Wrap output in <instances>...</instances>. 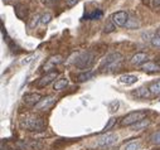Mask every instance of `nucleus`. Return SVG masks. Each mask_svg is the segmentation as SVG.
Here are the masks:
<instances>
[{
  "mask_svg": "<svg viewBox=\"0 0 160 150\" xmlns=\"http://www.w3.org/2000/svg\"><path fill=\"white\" fill-rule=\"evenodd\" d=\"M43 97L39 95V93H35V92H32V93H25L23 96V101L28 105V106H37V103L41 101Z\"/></svg>",
  "mask_w": 160,
  "mask_h": 150,
  "instance_id": "9",
  "label": "nucleus"
},
{
  "mask_svg": "<svg viewBox=\"0 0 160 150\" xmlns=\"http://www.w3.org/2000/svg\"><path fill=\"white\" fill-rule=\"evenodd\" d=\"M145 118H146L145 111H132L121 119V125L122 126H132V125L142 121Z\"/></svg>",
  "mask_w": 160,
  "mask_h": 150,
  "instance_id": "4",
  "label": "nucleus"
},
{
  "mask_svg": "<svg viewBox=\"0 0 160 150\" xmlns=\"http://www.w3.org/2000/svg\"><path fill=\"white\" fill-rule=\"evenodd\" d=\"M14 13H15V15L19 18V19H25L27 18V15H28V8L24 5V4H17L15 7H14Z\"/></svg>",
  "mask_w": 160,
  "mask_h": 150,
  "instance_id": "16",
  "label": "nucleus"
},
{
  "mask_svg": "<svg viewBox=\"0 0 160 150\" xmlns=\"http://www.w3.org/2000/svg\"><path fill=\"white\" fill-rule=\"evenodd\" d=\"M77 3H78V0H66V5H67L68 8H72V7H74Z\"/></svg>",
  "mask_w": 160,
  "mask_h": 150,
  "instance_id": "30",
  "label": "nucleus"
},
{
  "mask_svg": "<svg viewBox=\"0 0 160 150\" xmlns=\"http://www.w3.org/2000/svg\"><path fill=\"white\" fill-rule=\"evenodd\" d=\"M141 69L148 73H156V72H160V66L155 62H145L141 66Z\"/></svg>",
  "mask_w": 160,
  "mask_h": 150,
  "instance_id": "14",
  "label": "nucleus"
},
{
  "mask_svg": "<svg viewBox=\"0 0 160 150\" xmlns=\"http://www.w3.org/2000/svg\"><path fill=\"white\" fill-rule=\"evenodd\" d=\"M125 27L128 29H135V28L139 27V22H138V19L135 17H129V20H128V23H126Z\"/></svg>",
  "mask_w": 160,
  "mask_h": 150,
  "instance_id": "22",
  "label": "nucleus"
},
{
  "mask_svg": "<svg viewBox=\"0 0 160 150\" xmlns=\"http://www.w3.org/2000/svg\"><path fill=\"white\" fill-rule=\"evenodd\" d=\"M140 141H130V142H128V144H125L122 148H121V150H139L140 149Z\"/></svg>",
  "mask_w": 160,
  "mask_h": 150,
  "instance_id": "20",
  "label": "nucleus"
},
{
  "mask_svg": "<svg viewBox=\"0 0 160 150\" xmlns=\"http://www.w3.org/2000/svg\"><path fill=\"white\" fill-rule=\"evenodd\" d=\"M102 15H103L102 10H101V9H96V10H93V12H91V13L85 14L83 19H85V20H96V19H101Z\"/></svg>",
  "mask_w": 160,
  "mask_h": 150,
  "instance_id": "17",
  "label": "nucleus"
},
{
  "mask_svg": "<svg viewBox=\"0 0 160 150\" xmlns=\"http://www.w3.org/2000/svg\"><path fill=\"white\" fill-rule=\"evenodd\" d=\"M151 95H152V93H151L150 90L146 88V87H139L136 91H132V96L136 97V98H141V100L149 98Z\"/></svg>",
  "mask_w": 160,
  "mask_h": 150,
  "instance_id": "13",
  "label": "nucleus"
},
{
  "mask_svg": "<svg viewBox=\"0 0 160 150\" xmlns=\"http://www.w3.org/2000/svg\"><path fill=\"white\" fill-rule=\"evenodd\" d=\"M20 128L28 131H43L46 124L42 118L35 115H28L20 120Z\"/></svg>",
  "mask_w": 160,
  "mask_h": 150,
  "instance_id": "2",
  "label": "nucleus"
},
{
  "mask_svg": "<svg viewBox=\"0 0 160 150\" xmlns=\"http://www.w3.org/2000/svg\"><path fill=\"white\" fill-rule=\"evenodd\" d=\"M155 150H160V146H159V148H158V149H155Z\"/></svg>",
  "mask_w": 160,
  "mask_h": 150,
  "instance_id": "36",
  "label": "nucleus"
},
{
  "mask_svg": "<svg viewBox=\"0 0 160 150\" xmlns=\"http://www.w3.org/2000/svg\"><path fill=\"white\" fill-rule=\"evenodd\" d=\"M61 62H62V57H61V56H53V57H51V58L44 63L43 69H44V71H51V69H53L56 66H58Z\"/></svg>",
  "mask_w": 160,
  "mask_h": 150,
  "instance_id": "12",
  "label": "nucleus"
},
{
  "mask_svg": "<svg viewBox=\"0 0 160 150\" xmlns=\"http://www.w3.org/2000/svg\"><path fill=\"white\" fill-rule=\"evenodd\" d=\"M146 59H148V54H146V53H144V52H138L136 54H134V56L131 57L130 63L134 64V66H142L145 62H148Z\"/></svg>",
  "mask_w": 160,
  "mask_h": 150,
  "instance_id": "11",
  "label": "nucleus"
},
{
  "mask_svg": "<svg viewBox=\"0 0 160 150\" xmlns=\"http://www.w3.org/2000/svg\"><path fill=\"white\" fill-rule=\"evenodd\" d=\"M118 81H120V83H122V85L131 86V85L136 83L138 76H135V74H122V76L118 78Z\"/></svg>",
  "mask_w": 160,
  "mask_h": 150,
  "instance_id": "15",
  "label": "nucleus"
},
{
  "mask_svg": "<svg viewBox=\"0 0 160 150\" xmlns=\"http://www.w3.org/2000/svg\"><path fill=\"white\" fill-rule=\"evenodd\" d=\"M67 86H68V80H67V78H59V80H57V81L54 82L53 88H54L56 91H62V90H64Z\"/></svg>",
  "mask_w": 160,
  "mask_h": 150,
  "instance_id": "19",
  "label": "nucleus"
},
{
  "mask_svg": "<svg viewBox=\"0 0 160 150\" xmlns=\"http://www.w3.org/2000/svg\"><path fill=\"white\" fill-rule=\"evenodd\" d=\"M150 141H151L154 145L160 146V130H159V131H155V132L150 136Z\"/></svg>",
  "mask_w": 160,
  "mask_h": 150,
  "instance_id": "23",
  "label": "nucleus"
},
{
  "mask_svg": "<svg viewBox=\"0 0 160 150\" xmlns=\"http://www.w3.org/2000/svg\"><path fill=\"white\" fill-rule=\"evenodd\" d=\"M113 30H115V24H113V22H112V20H107L106 24H105L103 32H105V33H112Z\"/></svg>",
  "mask_w": 160,
  "mask_h": 150,
  "instance_id": "25",
  "label": "nucleus"
},
{
  "mask_svg": "<svg viewBox=\"0 0 160 150\" xmlns=\"http://www.w3.org/2000/svg\"><path fill=\"white\" fill-rule=\"evenodd\" d=\"M142 2H144L145 4H149V2H150V0H142Z\"/></svg>",
  "mask_w": 160,
  "mask_h": 150,
  "instance_id": "34",
  "label": "nucleus"
},
{
  "mask_svg": "<svg viewBox=\"0 0 160 150\" xmlns=\"http://www.w3.org/2000/svg\"><path fill=\"white\" fill-rule=\"evenodd\" d=\"M141 37H142V39H144V41H146V38H149V39H150V42H151V39L154 38L152 34H151L150 32H148V33H142V35H141Z\"/></svg>",
  "mask_w": 160,
  "mask_h": 150,
  "instance_id": "31",
  "label": "nucleus"
},
{
  "mask_svg": "<svg viewBox=\"0 0 160 150\" xmlns=\"http://www.w3.org/2000/svg\"><path fill=\"white\" fill-rule=\"evenodd\" d=\"M18 145L23 149V150H39V149H42L43 145L42 142H39V141H35V140H30V141H20L18 142Z\"/></svg>",
  "mask_w": 160,
  "mask_h": 150,
  "instance_id": "10",
  "label": "nucleus"
},
{
  "mask_svg": "<svg viewBox=\"0 0 160 150\" xmlns=\"http://www.w3.org/2000/svg\"><path fill=\"white\" fill-rule=\"evenodd\" d=\"M152 7H155V8L160 7V0H152Z\"/></svg>",
  "mask_w": 160,
  "mask_h": 150,
  "instance_id": "33",
  "label": "nucleus"
},
{
  "mask_svg": "<svg viewBox=\"0 0 160 150\" xmlns=\"http://www.w3.org/2000/svg\"><path fill=\"white\" fill-rule=\"evenodd\" d=\"M149 124H150V121L149 120H146V119H144L142 121H140V122H138V124H135V125H132L134 128V130H141V129H144V128H146V126H149Z\"/></svg>",
  "mask_w": 160,
  "mask_h": 150,
  "instance_id": "24",
  "label": "nucleus"
},
{
  "mask_svg": "<svg viewBox=\"0 0 160 150\" xmlns=\"http://www.w3.org/2000/svg\"><path fill=\"white\" fill-rule=\"evenodd\" d=\"M115 122H116V119H113V118H111V119L108 120V122L106 124V126H105V129H103V130H105V131H107V130H110V129H111V128H112V126L115 125Z\"/></svg>",
  "mask_w": 160,
  "mask_h": 150,
  "instance_id": "29",
  "label": "nucleus"
},
{
  "mask_svg": "<svg viewBox=\"0 0 160 150\" xmlns=\"http://www.w3.org/2000/svg\"><path fill=\"white\" fill-rule=\"evenodd\" d=\"M118 101H112L110 105H108V108H110V112H116L117 108H118Z\"/></svg>",
  "mask_w": 160,
  "mask_h": 150,
  "instance_id": "28",
  "label": "nucleus"
},
{
  "mask_svg": "<svg viewBox=\"0 0 160 150\" xmlns=\"http://www.w3.org/2000/svg\"><path fill=\"white\" fill-rule=\"evenodd\" d=\"M111 20L113 22L115 25L117 27H125L128 20H129V14L124 10H120V12H116L111 15Z\"/></svg>",
  "mask_w": 160,
  "mask_h": 150,
  "instance_id": "6",
  "label": "nucleus"
},
{
  "mask_svg": "<svg viewBox=\"0 0 160 150\" xmlns=\"http://www.w3.org/2000/svg\"><path fill=\"white\" fill-rule=\"evenodd\" d=\"M95 62V56L91 52H81L76 56V59L73 64L79 69H87L90 68Z\"/></svg>",
  "mask_w": 160,
  "mask_h": 150,
  "instance_id": "3",
  "label": "nucleus"
},
{
  "mask_svg": "<svg viewBox=\"0 0 160 150\" xmlns=\"http://www.w3.org/2000/svg\"><path fill=\"white\" fill-rule=\"evenodd\" d=\"M33 57H34V56H29V57H28V58H25V59H24V61H23L22 63H23V64H28V63H30V62H32V58H33Z\"/></svg>",
  "mask_w": 160,
  "mask_h": 150,
  "instance_id": "32",
  "label": "nucleus"
},
{
  "mask_svg": "<svg viewBox=\"0 0 160 150\" xmlns=\"http://www.w3.org/2000/svg\"><path fill=\"white\" fill-rule=\"evenodd\" d=\"M149 90L152 95H160V80L152 82L150 86H149Z\"/></svg>",
  "mask_w": 160,
  "mask_h": 150,
  "instance_id": "21",
  "label": "nucleus"
},
{
  "mask_svg": "<svg viewBox=\"0 0 160 150\" xmlns=\"http://www.w3.org/2000/svg\"><path fill=\"white\" fill-rule=\"evenodd\" d=\"M122 62H124V56L121 53L118 52L110 53L101 61L98 69L100 72H106V73L115 72V71H118V68H121Z\"/></svg>",
  "mask_w": 160,
  "mask_h": 150,
  "instance_id": "1",
  "label": "nucleus"
},
{
  "mask_svg": "<svg viewBox=\"0 0 160 150\" xmlns=\"http://www.w3.org/2000/svg\"><path fill=\"white\" fill-rule=\"evenodd\" d=\"M51 20H52V14H49V13H46L41 17V23L42 24H48Z\"/></svg>",
  "mask_w": 160,
  "mask_h": 150,
  "instance_id": "26",
  "label": "nucleus"
},
{
  "mask_svg": "<svg viewBox=\"0 0 160 150\" xmlns=\"http://www.w3.org/2000/svg\"><path fill=\"white\" fill-rule=\"evenodd\" d=\"M57 76H58V72H49V73H47V74H44V76L41 78V80H38V82H37V86L39 87V88H43V87H46V86H48L49 83H52L56 78H57Z\"/></svg>",
  "mask_w": 160,
  "mask_h": 150,
  "instance_id": "7",
  "label": "nucleus"
},
{
  "mask_svg": "<svg viewBox=\"0 0 160 150\" xmlns=\"http://www.w3.org/2000/svg\"><path fill=\"white\" fill-rule=\"evenodd\" d=\"M151 46L160 49V37L159 35H154V38L151 39Z\"/></svg>",
  "mask_w": 160,
  "mask_h": 150,
  "instance_id": "27",
  "label": "nucleus"
},
{
  "mask_svg": "<svg viewBox=\"0 0 160 150\" xmlns=\"http://www.w3.org/2000/svg\"><path fill=\"white\" fill-rule=\"evenodd\" d=\"M156 35H159V37H160V29H159V30L156 32Z\"/></svg>",
  "mask_w": 160,
  "mask_h": 150,
  "instance_id": "35",
  "label": "nucleus"
},
{
  "mask_svg": "<svg viewBox=\"0 0 160 150\" xmlns=\"http://www.w3.org/2000/svg\"><path fill=\"white\" fill-rule=\"evenodd\" d=\"M93 77H95V72L86 71V72H82V73L78 74V76H77V81L78 82H85V81H88V80H91Z\"/></svg>",
  "mask_w": 160,
  "mask_h": 150,
  "instance_id": "18",
  "label": "nucleus"
},
{
  "mask_svg": "<svg viewBox=\"0 0 160 150\" xmlns=\"http://www.w3.org/2000/svg\"><path fill=\"white\" fill-rule=\"evenodd\" d=\"M56 102V97L54 96H47L43 97L41 101H39L35 106L37 110H42V111H47L48 108H51L53 106V103Z\"/></svg>",
  "mask_w": 160,
  "mask_h": 150,
  "instance_id": "8",
  "label": "nucleus"
},
{
  "mask_svg": "<svg viewBox=\"0 0 160 150\" xmlns=\"http://www.w3.org/2000/svg\"><path fill=\"white\" fill-rule=\"evenodd\" d=\"M118 140V136L113 132H106L105 135L100 136L96 141V145L98 148H110L112 145H115Z\"/></svg>",
  "mask_w": 160,
  "mask_h": 150,
  "instance_id": "5",
  "label": "nucleus"
}]
</instances>
